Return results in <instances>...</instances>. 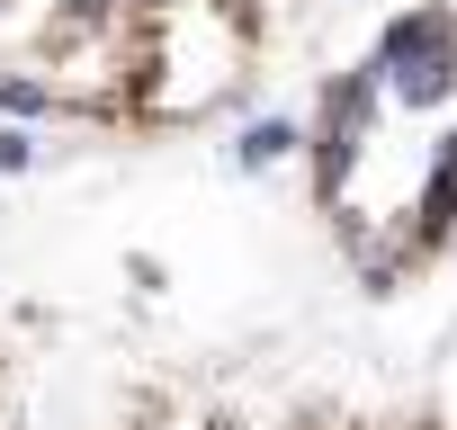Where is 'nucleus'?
I'll use <instances>...</instances> for the list:
<instances>
[{"label": "nucleus", "mask_w": 457, "mask_h": 430, "mask_svg": "<svg viewBox=\"0 0 457 430\" xmlns=\"http://www.w3.org/2000/svg\"><path fill=\"white\" fill-rule=\"evenodd\" d=\"M234 10L206 0H0V108L19 117H188L243 72L197 37Z\"/></svg>", "instance_id": "f257e3e1"}]
</instances>
